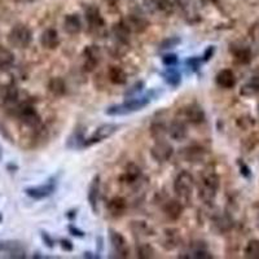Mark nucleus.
<instances>
[{"mask_svg":"<svg viewBox=\"0 0 259 259\" xmlns=\"http://www.w3.org/2000/svg\"><path fill=\"white\" fill-rule=\"evenodd\" d=\"M195 189V178L189 171H180L174 180V192L182 202H189Z\"/></svg>","mask_w":259,"mask_h":259,"instance_id":"obj_4","label":"nucleus"},{"mask_svg":"<svg viewBox=\"0 0 259 259\" xmlns=\"http://www.w3.org/2000/svg\"><path fill=\"white\" fill-rule=\"evenodd\" d=\"M174 155V148L165 140H157L151 148L152 158L157 162H167Z\"/></svg>","mask_w":259,"mask_h":259,"instance_id":"obj_11","label":"nucleus"},{"mask_svg":"<svg viewBox=\"0 0 259 259\" xmlns=\"http://www.w3.org/2000/svg\"><path fill=\"white\" fill-rule=\"evenodd\" d=\"M60 245H61V248L65 250V252H71V250L74 249V246H73V244H71L70 240L62 239L60 241Z\"/></svg>","mask_w":259,"mask_h":259,"instance_id":"obj_45","label":"nucleus"},{"mask_svg":"<svg viewBox=\"0 0 259 259\" xmlns=\"http://www.w3.org/2000/svg\"><path fill=\"white\" fill-rule=\"evenodd\" d=\"M106 209H108L109 214L114 218H119V216L125 215L126 210H127V201L123 197H113L111 200H109V202L106 204Z\"/></svg>","mask_w":259,"mask_h":259,"instance_id":"obj_20","label":"nucleus"},{"mask_svg":"<svg viewBox=\"0 0 259 259\" xmlns=\"http://www.w3.org/2000/svg\"><path fill=\"white\" fill-rule=\"evenodd\" d=\"M162 78H163V81L168 84V86H171V87H178L182 83V75L179 73L176 69L174 67H167V70L161 73Z\"/></svg>","mask_w":259,"mask_h":259,"instance_id":"obj_30","label":"nucleus"},{"mask_svg":"<svg viewBox=\"0 0 259 259\" xmlns=\"http://www.w3.org/2000/svg\"><path fill=\"white\" fill-rule=\"evenodd\" d=\"M122 21L125 22V25L131 33H144L149 26L148 21L145 20L143 16H140V14H130V16H127L125 20Z\"/></svg>","mask_w":259,"mask_h":259,"instance_id":"obj_16","label":"nucleus"},{"mask_svg":"<svg viewBox=\"0 0 259 259\" xmlns=\"http://www.w3.org/2000/svg\"><path fill=\"white\" fill-rule=\"evenodd\" d=\"M7 39L12 47L24 50V48L29 47L33 41V31L27 25L17 24L10 29Z\"/></svg>","mask_w":259,"mask_h":259,"instance_id":"obj_5","label":"nucleus"},{"mask_svg":"<svg viewBox=\"0 0 259 259\" xmlns=\"http://www.w3.org/2000/svg\"><path fill=\"white\" fill-rule=\"evenodd\" d=\"M257 94H259V75L253 77L252 81L240 88V95L245 96V98H252V96H256Z\"/></svg>","mask_w":259,"mask_h":259,"instance_id":"obj_29","label":"nucleus"},{"mask_svg":"<svg viewBox=\"0 0 259 259\" xmlns=\"http://www.w3.org/2000/svg\"><path fill=\"white\" fill-rule=\"evenodd\" d=\"M215 82L219 87L231 90L236 86V75L231 69H223L215 75Z\"/></svg>","mask_w":259,"mask_h":259,"instance_id":"obj_21","label":"nucleus"},{"mask_svg":"<svg viewBox=\"0 0 259 259\" xmlns=\"http://www.w3.org/2000/svg\"><path fill=\"white\" fill-rule=\"evenodd\" d=\"M214 53H215V47H214V46H210V47L206 48L204 54H202V60L205 61V62H207V61L211 60Z\"/></svg>","mask_w":259,"mask_h":259,"instance_id":"obj_42","label":"nucleus"},{"mask_svg":"<svg viewBox=\"0 0 259 259\" xmlns=\"http://www.w3.org/2000/svg\"><path fill=\"white\" fill-rule=\"evenodd\" d=\"M178 245H179L178 231H171V229L166 231L165 239L162 240V246H163L166 250H172L175 249Z\"/></svg>","mask_w":259,"mask_h":259,"instance_id":"obj_32","label":"nucleus"},{"mask_svg":"<svg viewBox=\"0 0 259 259\" xmlns=\"http://www.w3.org/2000/svg\"><path fill=\"white\" fill-rule=\"evenodd\" d=\"M220 187V178L212 167H206L201 172V182L199 185V197L206 205H212Z\"/></svg>","mask_w":259,"mask_h":259,"instance_id":"obj_1","label":"nucleus"},{"mask_svg":"<svg viewBox=\"0 0 259 259\" xmlns=\"http://www.w3.org/2000/svg\"><path fill=\"white\" fill-rule=\"evenodd\" d=\"M258 113H259V105H258Z\"/></svg>","mask_w":259,"mask_h":259,"instance_id":"obj_50","label":"nucleus"},{"mask_svg":"<svg viewBox=\"0 0 259 259\" xmlns=\"http://www.w3.org/2000/svg\"><path fill=\"white\" fill-rule=\"evenodd\" d=\"M64 31L69 35H78L82 31V21L78 14H67L64 20Z\"/></svg>","mask_w":259,"mask_h":259,"instance_id":"obj_23","label":"nucleus"},{"mask_svg":"<svg viewBox=\"0 0 259 259\" xmlns=\"http://www.w3.org/2000/svg\"><path fill=\"white\" fill-rule=\"evenodd\" d=\"M144 88V82H139V83H135L130 90L127 91V96H132V95L138 94V92H142V90Z\"/></svg>","mask_w":259,"mask_h":259,"instance_id":"obj_43","label":"nucleus"},{"mask_svg":"<svg viewBox=\"0 0 259 259\" xmlns=\"http://www.w3.org/2000/svg\"><path fill=\"white\" fill-rule=\"evenodd\" d=\"M14 53L9 48L0 46V71H9L14 65Z\"/></svg>","mask_w":259,"mask_h":259,"instance_id":"obj_25","label":"nucleus"},{"mask_svg":"<svg viewBox=\"0 0 259 259\" xmlns=\"http://www.w3.org/2000/svg\"><path fill=\"white\" fill-rule=\"evenodd\" d=\"M41 44L42 47H44L46 50H56L60 46V37L56 29L53 27H48L42 33L41 35Z\"/></svg>","mask_w":259,"mask_h":259,"instance_id":"obj_18","label":"nucleus"},{"mask_svg":"<svg viewBox=\"0 0 259 259\" xmlns=\"http://www.w3.org/2000/svg\"><path fill=\"white\" fill-rule=\"evenodd\" d=\"M119 127H121V126L115 125V123H105V125L99 126V127L95 130L94 134L88 139H86L83 148H88V147H92V145L98 144V143L104 142L106 139L111 138V136L119 130Z\"/></svg>","mask_w":259,"mask_h":259,"instance_id":"obj_6","label":"nucleus"},{"mask_svg":"<svg viewBox=\"0 0 259 259\" xmlns=\"http://www.w3.org/2000/svg\"><path fill=\"white\" fill-rule=\"evenodd\" d=\"M82 58H83V69L86 71H94L98 65L100 64L101 52L98 46H87L82 52Z\"/></svg>","mask_w":259,"mask_h":259,"instance_id":"obj_8","label":"nucleus"},{"mask_svg":"<svg viewBox=\"0 0 259 259\" xmlns=\"http://www.w3.org/2000/svg\"><path fill=\"white\" fill-rule=\"evenodd\" d=\"M20 91L14 83L4 84L0 87V104L10 110L20 103Z\"/></svg>","mask_w":259,"mask_h":259,"instance_id":"obj_7","label":"nucleus"},{"mask_svg":"<svg viewBox=\"0 0 259 259\" xmlns=\"http://www.w3.org/2000/svg\"><path fill=\"white\" fill-rule=\"evenodd\" d=\"M84 142H86V138H84L83 130H75L67 140V147L71 149H82Z\"/></svg>","mask_w":259,"mask_h":259,"instance_id":"obj_31","label":"nucleus"},{"mask_svg":"<svg viewBox=\"0 0 259 259\" xmlns=\"http://www.w3.org/2000/svg\"><path fill=\"white\" fill-rule=\"evenodd\" d=\"M66 216L69 219H70V220H73V219H74L75 216H77V210H70V211H69L66 214Z\"/></svg>","mask_w":259,"mask_h":259,"instance_id":"obj_47","label":"nucleus"},{"mask_svg":"<svg viewBox=\"0 0 259 259\" xmlns=\"http://www.w3.org/2000/svg\"><path fill=\"white\" fill-rule=\"evenodd\" d=\"M162 62H163V65H165V66L174 67V66H176V65H178L179 58L175 53H168V54H165V56L162 57Z\"/></svg>","mask_w":259,"mask_h":259,"instance_id":"obj_40","label":"nucleus"},{"mask_svg":"<svg viewBox=\"0 0 259 259\" xmlns=\"http://www.w3.org/2000/svg\"><path fill=\"white\" fill-rule=\"evenodd\" d=\"M183 157L185 161L188 162H197L204 157V151L201 148H196V147H191V148L183 149Z\"/></svg>","mask_w":259,"mask_h":259,"instance_id":"obj_34","label":"nucleus"},{"mask_svg":"<svg viewBox=\"0 0 259 259\" xmlns=\"http://www.w3.org/2000/svg\"><path fill=\"white\" fill-rule=\"evenodd\" d=\"M83 257H84V258H92V259H95V258H100V257H99V256H94V253H90V252L84 253Z\"/></svg>","mask_w":259,"mask_h":259,"instance_id":"obj_48","label":"nucleus"},{"mask_svg":"<svg viewBox=\"0 0 259 259\" xmlns=\"http://www.w3.org/2000/svg\"><path fill=\"white\" fill-rule=\"evenodd\" d=\"M239 166H240V170H241L240 172H241V174H243L245 178H249V176H250V168L248 167V166H246L244 162H240V161H239Z\"/></svg>","mask_w":259,"mask_h":259,"instance_id":"obj_46","label":"nucleus"},{"mask_svg":"<svg viewBox=\"0 0 259 259\" xmlns=\"http://www.w3.org/2000/svg\"><path fill=\"white\" fill-rule=\"evenodd\" d=\"M229 51H232L233 57L237 62L240 64H249L250 61H252V51L249 50L245 46H237V47H232L229 48Z\"/></svg>","mask_w":259,"mask_h":259,"instance_id":"obj_27","label":"nucleus"},{"mask_svg":"<svg viewBox=\"0 0 259 259\" xmlns=\"http://www.w3.org/2000/svg\"><path fill=\"white\" fill-rule=\"evenodd\" d=\"M84 16H86V20L88 22V26L91 30H94L95 33H100L101 30L105 29V21L103 18L100 13V9L95 5H88L86 9H84Z\"/></svg>","mask_w":259,"mask_h":259,"instance_id":"obj_13","label":"nucleus"},{"mask_svg":"<svg viewBox=\"0 0 259 259\" xmlns=\"http://www.w3.org/2000/svg\"><path fill=\"white\" fill-rule=\"evenodd\" d=\"M184 206L180 200H170L163 205V212L168 219L171 220H178L183 214Z\"/></svg>","mask_w":259,"mask_h":259,"instance_id":"obj_22","label":"nucleus"},{"mask_svg":"<svg viewBox=\"0 0 259 259\" xmlns=\"http://www.w3.org/2000/svg\"><path fill=\"white\" fill-rule=\"evenodd\" d=\"M142 168L139 167L136 163L131 162V163H128L126 166L125 171H123V174L121 176V182L128 185L135 184V183H138L142 179Z\"/></svg>","mask_w":259,"mask_h":259,"instance_id":"obj_19","label":"nucleus"},{"mask_svg":"<svg viewBox=\"0 0 259 259\" xmlns=\"http://www.w3.org/2000/svg\"><path fill=\"white\" fill-rule=\"evenodd\" d=\"M109 240H110L111 248L114 250L115 257L127 258L130 254V249H128L127 241L123 237V235L118 231H114V229H109Z\"/></svg>","mask_w":259,"mask_h":259,"instance_id":"obj_10","label":"nucleus"},{"mask_svg":"<svg viewBox=\"0 0 259 259\" xmlns=\"http://www.w3.org/2000/svg\"><path fill=\"white\" fill-rule=\"evenodd\" d=\"M1 220H3V215L0 214V223H1Z\"/></svg>","mask_w":259,"mask_h":259,"instance_id":"obj_49","label":"nucleus"},{"mask_svg":"<svg viewBox=\"0 0 259 259\" xmlns=\"http://www.w3.org/2000/svg\"><path fill=\"white\" fill-rule=\"evenodd\" d=\"M167 135L175 142H183L188 136V130L187 125L183 119H174V121L167 126Z\"/></svg>","mask_w":259,"mask_h":259,"instance_id":"obj_15","label":"nucleus"},{"mask_svg":"<svg viewBox=\"0 0 259 259\" xmlns=\"http://www.w3.org/2000/svg\"><path fill=\"white\" fill-rule=\"evenodd\" d=\"M214 226L216 227L218 232H226V231L231 228L232 223L229 222V219H227L226 216H222V218H218L214 220Z\"/></svg>","mask_w":259,"mask_h":259,"instance_id":"obj_38","label":"nucleus"},{"mask_svg":"<svg viewBox=\"0 0 259 259\" xmlns=\"http://www.w3.org/2000/svg\"><path fill=\"white\" fill-rule=\"evenodd\" d=\"M0 252L7 253L9 258H26V252H25L24 246L21 245V243H18V241H1Z\"/></svg>","mask_w":259,"mask_h":259,"instance_id":"obj_17","label":"nucleus"},{"mask_svg":"<svg viewBox=\"0 0 259 259\" xmlns=\"http://www.w3.org/2000/svg\"><path fill=\"white\" fill-rule=\"evenodd\" d=\"M136 256L140 259H151L155 257V250L151 244H140L136 248Z\"/></svg>","mask_w":259,"mask_h":259,"instance_id":"obj_35","label":"nucleus"},{"mask_svg":"<svg viewBox=\"0 0 259 259\" xmlns=\"http://www.w3.org/2000/svg\"><path fill=\"white\" fill-rule=\"evenodd\" d=\"M131 231L134 232V235L138 236H153L155 235V231L151 228V227L147 224L145 222H140V220H135L131 222Z\"/></svg>","mask_w":259,"mask_h":259,"instance_id":"obj_33","label":"nucleus"},{"mask_svg":"<svg viewBox=\"0 0 259 259\" xmlns=\"http://www.w3.org/2000/svg\"><path fill=\"white\" fill-rule=\"evenodd\" d=\"M180 42H182L180 41V38L168 37L159 43V50H170V48H174L176 47L178 44H180Z\"/></svg>","mask_w":259,"mask_h":259,"instance_id":"obj_37","label":"nucleus"},{"mask_svg":"<svg viewBox=\"0 0 259 259\" xmlns=\"http://www.w3.org/2000/svg\"><path fill=\"white\" fill-rule=\"evenodd\" d=\"M54 191H56V183L53 180H50L46 184L29 187V188L25 189V193L33 200H43L53 195Z\"/></svg>","mask_w":259,"mask_h":259,"instance_id":"obj_12","label":"nucleus"},{"mask_svg":"<svg viewBox=\"0 0 259 259\" xmlns=\"http://www.w3.org/2000/svg\"><path fill=\"white\" fill-rule=\"evenodd\" d=\"M41 237H42V240H43V243L46 244V246H47V248H50V249L54 248V240L52 239V237H51L50 233H47V232H46V231H42Z\"/></svg>","mask_w":259,"mask_h":259,"instance_id":"obj_41","label":"nucleus"},{"mask_svg":"<svg viewBox=\"0 0 259 259\" xmlns=\"http://www.w3.org/2000/svg\"><path fill=\"white\" fill-rule=\"evenodd\" d=\"M151 135L155 142L165 140V136L167 135V125L162 119H155L151 125Z\"/></svg>","mask_w":259,"mask_h":259,"instance_id":"obj_28","label":"nucleus"},{"mask_svg":"<svg viewBox=\"0 0 259 259\" xmlns=\"http://www.w3.org/2000/svg\"><path fill=\"white\" fill-rule=\"evenodd\" d=\"M101 191V178L100 175H95L92 179L90 188H88V204L91 206L95 214L99 212V201H100Z\"/></svg>","mask_w":259,"mask_h":259,"instance_id":"obj_14","label":"nucleus"},{"mask_svg":"<svg viewBox=\"0 0 259 259\" xmlns=\"http://www.w3.org/2000/svg\"><path fill=\"white\" fill-rule=\"evenodd\" d=\"M10 111L25 127L30 128L33 131L43 125L39 113L29 101H20L14 108L10 109Z\"/></svg>","mask_w":259,"mask_h":259,"instance_id":"obj_2","label":"nucleus"},{"mask_svg":"<svg viewBox=\"0 0 259 259\" xmlns=\"http://www.w3.org/2000/svg\"><path fill=\"white\" fill-rule=\"evenodd\" d=\"M245 258L259 259V240H250L244 250Z\"/></svg>","mask_w":259,"mask_h":259,"instance_id":"obj_36","label":"nucleus"},{"mask_svg":"<svg viewBox=\"0 0 259 259\" xmlns=\"http://www.w3.org/2000/svg\"><path fill=\"white\" fill-rule=\"evenodd\" d=\"M151 103V98L148 95L147 96H142V98H132L130 100L122 103V104L111 105L109 108H106L105 114L108 115H126L131 114L134 111L142 110L143 108H145L147 105Z\"/></svg>","mask_w":259,"mask_h":259,"instance_id":"obj_3","label":"nucleus"},{"mask_svg":"<svg viewBox=\"0 0 259 259\" xmlns=\"http://www.w3.org/2000/svg\"><path fill=\"white\" fill-rule=\"evenodd\" d=\"M48 92L54 98H61L66 94V83L61 77H53L51 78L48 82Z\"/></svg>","mask_w":259,"mask_h":259,"instance_id":"obj_24","label":"nucleus"},{"mask_svg":"<svg viewBox=\"0 0 259 259\" xmlns=\"http://www.w3.org/2000/svg\"><path fill=\"white\" fill-rule=\"evenodd\" d=\"M202 58L200 57H189L188 60L185 61V66L188 67L191 71H199L201 69V64H202Z\"/></svg>","mask_w":259,"mask_h":259,"instance_id":"obj_39","label":"nucleus"},{"mask_svg":"<svg viewBox=\"0 0 259 259\" xmlns=\"http://www.w3.org/2000/svg\"><path fill=\"white\" fill-rule=\"evenodd\" d=\"M67 231H69V232H70L73 236H75V237H84V235H86L82 229L77 228V227L73 226V224H69V227H67Z\"/></svg>","mask_w":259,"mask_h":259,"instance_id":"obj_44","label":"nucleus"},{"mask_svg":"<svg viewBox=\"0 0 259 259\" xmlns=\"http://www.w3.org/2000/svg\"><path fill=\"white\" fill-rule=\"evenodd\" d=\"M182 115L185 119V122L191 123V125H201L206 119L205 110L196 103H192V104L184 106L182 109Z\"/></svg>","mask_w":259,"mask_h":259,"instance_id":"obj_9","label":"nucleus"},{"mask_svg":"<svg viewBox=\"0 0 259 259\" xmlns=\"http://www.w3.org/2000/svg\"><path fill=\"white\" fill-rule=\"evenodd\" d=\"M108 79L113 84L123 86L127 83V73L122 67L113 65V66H109L108 69Z\"/></svg>","mask_w":259,"mask_h":259,"instance_id":"obj_26","label":"nucleus"}]
</instances>
